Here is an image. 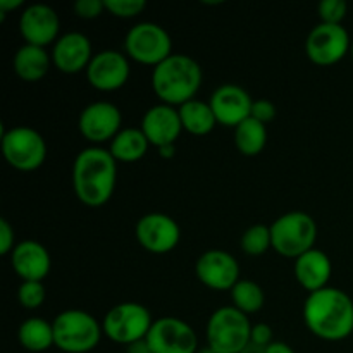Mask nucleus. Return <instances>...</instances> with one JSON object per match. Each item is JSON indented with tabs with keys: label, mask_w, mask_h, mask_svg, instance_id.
<instances>
[{
	"label": "nucleus",
	"mask_w": 353,
	"mask_h": 353,
	"mask_svg": "<svg viewBox=\"0 0 353 353\" xmlns=\"http://www.w3.org/2000/svg\"><path fill=\"white\" fill-rule=\"evenodd\" d=\"M55 347L64 353H88L99 347L103 336L102 323L92 314L69 309L59 314L52 323Z\"/></svg>",
	"instance_id": "nucleus-4"
},
{
	"label": "nucleus",
	"mask_w": 353,
	"mask_h": 353,
	"mask_svg": "<svg viewBox=\"0 0 353 353\" xmlns=\"http://www.w3.org/2000/svg\"><path fill=\"white\" fill-rule=\"evenodd\" d=\"M85 72L92 88L99 92H116L130 79V59L117 50L97 52Z\"/></svg>",
	"instance_id": "nucleus-15"
},
{
	"label": "nucleus",
	"mask_w": 353,
	"mask_h": 353,
	"mask_svg": "<svg viewBox=\"0 0 353 353\" xmlns=\"http://www.w3.org/2000/svg\"><path fill=\"white\" fill-rule=\"evenodd\" d=\"M303 321L307 330L321 340H347L353 333V300L334 286L309 293L303 303Z\"/></svg>",
	"instance_id": "nucleus-2"
},
{
	"label": "nucleus",
	"mask_w": 353,
	"mask_h": 353,
	"mask_svg": "<svg viewBox=\"0 0 353 353\" xmlns=\"http://www.w3.org/2000/svg\"><path fill=\"white\" fill-rule=\"evenodd\" d=\"M348 3L345 0H323L317 6L321 23L324 24H341L347 17Z\"/></svg>",
	"instance_id": "nucleus-31"
},
{
	"label": "nucleus",
	"mask_w": 353,
	"mask_h": 353,
	"mask_svg": "<svg viewBox=\"0 0 353 353\" xmlns=\"http://www.w3.org/2000/svg\"><path fill=\"white\" fill-rule=\"evenodd\" d=\"M241 250L250 257H261V255L268 254L269 248H272V236H271V226L265 224H254L245 233L241 234Z\"/></svg>",
	"instance_id": "nucleus-28"
},
{
	"label": "nucleus",
	"mask_w": 353,
	"mask_h": 353,
	"mask_svg": "<svg viewBox=\"0 0 353 353\" xmlns=\"http://www.w3.org/2000/svg\"><path fill=\"white\" fill-rule=\"evenodd\" d=\"M134 234L141 247L155 255L169 254L181 240V228L171 216L162 212H150L140 217Z\"/></svg>",
	"instance_id": "nucleus-13"
},
{
	"label": "nucleus",
	"mask_w": 353,
	"mask_h": 353,
	"mask_svg": "<svg viewBox=\"0 0 353 353\" xmlns=\"http://www.w3.org/2000/svg\"><path fill=\"white\" fill-rule=\"evenodd\" d=\"M196 353H217V352L214 350V348H210L209 345H207V347H203V348H199V350H196Z\"/></svg>",
	"instance_id": "nucleus-41"
},
{
	"label": "nucleus",
	"mask_w": 353,
	"mask_h": 353,
	"mask_svg": "<svg viewBox=\"0 0 353 353\" xmlns=\"http://www.w3.org/2000/svg\"><path fill=\"white\" fill-rule=\"evenodd\" d=\"M209 103L216 114L217 124L234 130L252 116L254 99L243 86L226 83V85H221L214 90Z\"/></svg>",
	"instance_id": "nucleus-17"
},
{
	"label": "nucleus",
	"mask_w": 353,
	"mask_h": 353,
	"mask_svg": "<svg viewBox=\"0 0 353 353\" xmlns=\"http://www.w3.org/2000/svg\"><path fill=\"white\" fill-rule=\"evenodd\" d=\"M23 7H24L23 0H0V21L6 19V16L10 12V10L23 9Z\"/></svg>",
	"instance_id": "nucleus-36"
},
{
	"label": "nucleus",
	"mask_w": 353,
	"mask_h": 353,
	"mask_svg": "<svg viewBox=\"0 0 353 353\" xmlns=\"http://www.w3.org/2000/svg\"><path fill=\"white\" fill-rule=\"evenodd\" d=\"M147 9L145 0H105V10L119 19H133Z\"/></svg>",
	"instance_id": "nucleus-30"
},
{
	"label": "nucleus",
	"mask_w": 353,
	"mask_h": 353,
	"mask_svg": "<svg viewBox=\"0 0 353 353\" xmlns=\"http://www.w3.org/2000/svg\"><path fill=\"white\" fill-rule=\"evenodd\" d=\"M147 137L140 128H123L119 133L116 134L112 141H110L109 152L117 162H137L145 157L148 152Z\"/></svg>",
	"instance_id": "nucleus-24"
},
{
	"label": "nucleus",
	"mask_w": 353,
	"mask_h": 353,
	"mask_svg": "<svg viewBox=\"0 0 353 353\" xmlns=\"http://www.w3.org/2000/svg\"><path fill=\"white\" fill-rule=\"evenodd\" d=\"M352 38L343 24L319 23L310 30L305 41V54L314 64L334 65L350 54Z\"/></svg>",
	"instance_id": "nucleus-10"
},
{
	"label": "nucleus",
	"mask_w": 353,
	"mask_h": 353,
	"mask_svg": "<svg viewBox=\"0 0 353 353\" xmlns=\"http://www.w3.org/2000/svg\"><path fill=\"white\" fill-rule=\"evenodd\" d=\"M278 116V109H276L274 103L268 99H261V100H254V105H252V116L255 121L259 123L265 124L268 126L271 121L276 119Z\"/></svg>",
	"instance_id": "nucleus-33"
},
{
	"label": "nucleus",
	"mask_w": 353,
	"mask_h": 353,
	"mask_svg": "<svg viewBox=\"0 0 353 353\" xmlns=\"http://www.w3.org/2000/svg\"><path fill=\"white\" fill-rule=\"evenodd\" d=\"M331 274H333L331 259L327 257L326 252L319 248H312L295 261L296 281L309 293L327 288Z\"/></svg>",
	"instance_id": "nucleus-21"
},
{
	"label": "nucleus",
	"mask_w": 353,
	"mask_h": 353,
	"mask_svg": "<svg viewBox=\"0 0 353 353\" xmlns=\"http://www.w3.org/2000/svg\"><path fill=\"white\" fill-rule=\"evenodd\" d=\"M252 326L248 316L233 305L221 307L207 321V345L217 353H241L250 343Z\"/></svg>",
	"instance_id": "nucleus-6"
},
{
	"label": "nucleus",
	"mask_w": 353,
	"mask_h": 353,
	"mask_svg": "<svg viewBox=\"0 0 353 353\" xmlns=\"http://www.w3.org/2000/svg\"><path fill=\"white\" fill-rule=\"evenodd\" d=\"M52 64L64 74H78L86 71L93 59L92 41L79 31L61 34L52 47Z\"/></svg>",
	"instance_id": "nucleus-18"
},
{
	"label": "nucleus",
	"mask_w": 353,
	"mask_h": 353,
	"mask_svg": "<svg viewBox=\"0 0 353 353\" xmlns=\"http://www.w3.org/2000/svg\"><path fill=\"white\" fill-rule=\"evenodd\" d=\"M271 236L272 248L279 255L296 261L303 254L316 248L317 223L310 214L292 210L279 216L271 224Z\"/></svg>",
	"instance_id": "nucleus-5"
},
{
	"label": "nucleus",
	"mask_w": 353,
	"mask_h": 353,
	"mask_svg": "<svg viewBox=\"0 0 353 353\" xmlns=\"http://www.w3.org/2000/svg\"><path fill=\"white\" fill-rule=\"evenodd\" d=\"M52 65V55L43 47L24 43L17 48L12 59L14 72L19 76L23 81L37 83L47 76Z\"/></svg>",
	"instance_id": "nucleus-22"
},
{
	"label": "nucleus",
	"mask_w": 353,
	"mask_h": 353,
	"mask_svg": "<svg viewBox=\"0 0 353 353\" xmlns=\"http://www.w3.org/2000/svg\"><path fill=\"white\" fill-rule=\"evenodd\" d=\"M241 353H265V348L259 347V345H254V343H248V347Z\"/></svg>",
	"instance_id": "nucleus-40"
},
{
	"label": "nucleus",
	"mask_w": 353,
	"mask_h": 353,
	"mask_svg": "<svg viewBox=\"0 0 353 353\" xmlns=\"http://www.w3.org/2000/svg\"><path fill=\"white\" fill-rule=\"evenodd\" d=\"M178 110L183 131H186V133L195 134V137H205V134L212 133L214 128L217 126L216 114H214L209 102L193 99L178 107Z\"/></svg>",
	"instance_id": "nucleus-23"
},
{
	"label": "nucleus",
	"mask_w": 353,
	"mask_h": 353,
	"mask_svg": "<svg viewBox=\"0 0 353 353\" xmlns=\"http://www.w3.org/2000/svg\"><path fill=\"white\" fill-rule=\"evenodd\" d=\"M123 114L119 107L107 100H97L88 103L85 109L79 112L78 130L83 138L93 143V147H99L100 143L112 141L116 134L123 128Z\"/></svg>",
	"instance_id": "nucleus-11"
},
{
	"label": "nucleus",
	"mask_w": 353,
	"mask_h": 353,
	"mask_svg": "<svg viewBox=\"0 0 353 353\" xmlns=\"http://www.w3.org/2000/svg\"><path fill=\"white\" fill-rule=\"evenodd\" d=\"M47 299L43 281H23L17 290V300L26 310L40 309Z\"/></svg>",
	"instance_id": "nucleus-29"
},
{
	"label": "nucleus",
	"mask_w": 353,
	"mask_h": 353,
	"mask_svg": "<svg viewBox=\"0 0 353 353\" xmlns=\"http://www.w3.org/2000/svg\"><path fill=\"white\" fill-rule=\"evenodd\" d=\"M74 12L81 19H97L105 12V0H76Z\"/></svg>",
	"instance_id": "nucleus-32"
},
{
	"label": "nucleus",
	"mask_w": 353,
	"mask_h": 353,
	"mask_svg": "<svg viewBox=\"0 0 353 353\" xmlns=\"http://www.w3.org/2000/svg\"><path fill=\"white\" fill-rule=\"evenodd\" d=\"M145 341L154 353H196L199 350L195 330L178 317L155 319Z\"/></svg>",
	"instance_id": "nucleus-12"
},
{
	"label": "nucleus",
	"mask_w": 353,
	"mask_h": 353,
	"mask_svg": "<svg viewBox=\"0 0 353 353\" xmlns=\"http://www.w3.org/2000/svg\"><path fill=\"white\" fill-rule=\"evenodd\" d=\"M124 52L131 61L155 68L172 55V40L161 24L143 21L126 33Z\"/></svg>",
	"instance_id": "nucleus-9"
},
{
	"label": "nucleus",
	"mask_w": 353,
	"mask_h": 353,
	"mask_svg": "<svg viewBox=\"0 0 353 353\" xmlns=\"http://www.w3.org/2000/svg\"><path fill=\"white\" fill-rule=\"evenodd\" d=\"M140 130L147 137L148 143L161 148L165 145H176L183 131L178 107L157 103L152 105L141 117Z\"/></svg>",
	"instance_id": "nucleus-19"
},
{
	"label": "nucleus",
	"mask_w": 353,
	"mask_h": 353,
	"mask_svg": "<svg viewBox=\"0 0 353 353\" xmlns=\"http://www.w3.org/2000/svg\"><path fill=\"white\" fill-rule=\"evenodd\" d=\"M21 37L26 43L47 47L55 43L61 31V19L57 10L47 3H31L24 7L19 17Z\"/></svg>",
	"instance_id": "nucleus-16"
},
{
	"label": "nucleus",
	"mask_w": 353,
	"mask_h": 353,
	"mask_svg": "<svg viewBox=\"0 0 353 353\" xmlns=\"http://www.w3.org/2000/svg\"><path fill=\"white\" fill-rule=\"evenodd\" d=\"M230 295L234 309L243 312L245 316L257 314L265 303V295L262 286L259 285V283L250 281V279H240V281L233 286Z\"/></svg>",
	"instance_id": "nucleus-27"
},
{
	"label": "nucleus",
	"mask_w": 353,
	"mask_h": 353,
	"mask_svg": "<svg viewBox=\"0 0 353 353\" xmlns=\"http://www.w3.org/2000/svg\"><path fill=\"white\" fill-rule=\"evenodd\" d=\"M350 55H352V59H353V38H352V48H350Z\"/></svg>",
	"instance_id": "nucleus-42"
},
{
	"label": "nucleus",
	"mask_w": 353,
	"mask_h": 353,
	"mask_svg": "<svg viewBox=\"0 0 353 353\" xmlns=\"http://www.w3.org/2000/svg\"><path fill=\"white\" fill-rule=\"evenodd\" d=\"M128 353H154L150 350V347L147 345V341H138V343L128 347Z\"/></svg>",
	"instance_id": "nucleus-38"
},
{
	"label": "nucleus",
	"mask_w": 353,
	"mask_h": 353,
	"mask_svg": "<svg viewBox=\"0 0 353 353\" xmlns=\"http://www.w3.org/2000/svg\"><path fill=\"white\" fill-rule=\"evenodd\" d=\"M16 245L14 228L7 219H0V255H10Z\"/></svg>",
	"instance_id": "nucleus-34"
},
{
	"label": "nucleus",
	"mask_w": 353,
	"mask_h": 353,
	"mask_svg": "<svg viewBox=\"0 0 353 353\" xmlns=\"http://www.w3.org/2000/svg\"><path fill=\"white\" fill-rule=\"evenodd\" d=\"M2 154L16 171L33 172L45 164L47 143L33 128L14 126L2 131Z\"/></svg>",
	"instance_id": "nucleus-8"
},
{
	"label": "nucleus",
	"mask_w": 353,
	"mask_h": 353,
	"mask_svg": "<svg viewBox=\"0 0 353 353\" xmlns=\"http://www.w3.org/2000/svg\"><path fill=\"white\" fill-rule=\"evenodd\" d=\"M10 265L23 281H43L52 269V259L40 241L24 240L10 254Z\"/></svg>",
	"instance_id": "nucleus-20"
},
{
	"label": "nucleus",
	"mask_w": 353,
	"mask_h": 353,
	"mask_svg": "<svg viewBox=\"0 0 353 353\" xmlns=\"http://www.w3.org/2000/svg\"><path fill=\"white\" fill-rule=\"evenodd\" d=\"M195 272L199 281L214 292H231L240 281V264L226 250L212 248L196 259Z\"/></svg>",
	"instance_id": "nucleus-14"
},
{
	"label": "nucleus",
	"mask_w": 353,
	"mask_h": 353,
	"mask_svg": "<svg viewBox=\"0 0 353 353\" xmlns=\"http://www.w3.org/2000/svg\"><path fill=\"white\" fill-rule=\"evenodd\" d=\"M154 319L150 310L137 302H123L114 305L103 316V336L117 345H131L143 341L150 331Z\"/></svg>",
	"instance_id": "nucleus-7"
},
{
	"label": "nucleus",
	"mask_w": 353,
	"mask_h": 353,
	"mask_svg": "<svg viewBox=\"0 0 353 353\" xmlns=\"http://www.w3.org/2000/svg\"><path fill=\"white\" fill-rule=\"evenodd\" d=\"M265 353H295V350L290 345H286L285 341H274V343L265 348Z\"/></svg>",
	"instance_id": "nucleus-37"
},
{
	"label": "nucleus",
	"mask_w": 353,
	"mask_h": 353,
	"mask_svg": "<svg viewBox=\"0 0 353 353\" xmlns=\"http://www.w3.org/2000/svg\"><path fill=\"white\" fill-rule=\"evenodd\" d=\"M268 145V126L254 117L245 119L240 126L234 128V147L245 157H255L262 154Z\"/></svg>",
	"instance_id": "nucleus-26"
},
{
	"label": "nucleus",
	"mask_w": 353,
	"mask_h": 353,
	"mask_svg": "<svg viewBox=\"0 0 353 353\" xmlns=\"http://www.w3.org/2000/svg\"><path fill=\"white\" fill-rule=\"evenodd\" d=\"M250 343L259 345V347H264V348H268L269 345L274 343V333H272V327L265 323L254 324V326H252Z\"/></svg>",
	"instance_id": "nucleus-35"
},
{
	"label": "nucleus",
	"mask_w": 353,
	"mask_h": 353,
	"mask_svg": "<svg viewBox=\"0 0 353 353\" xmlns=\"http://www.w3.org/2000/svg\"><path fill=\"white\" fill-rule=\"evenodd\" d=\"M157 150L162 159H172L176 155V145H165V147L157 148Z\"/></svg>",
	"instance_id": "nucleus-39"
},
{
	"label": "nucleus",
	"mask_w": 353,
	"mask_h": 353,
	"mask_svg": "<svg viewBox=\"0 0 353 353\" xmlns=\"http://www.w3.org/2000/svg\"><path fill=\"white\" fill-rule=\"evenodd\" d=\"M17 338L24 350L40 353L55 347L54 326L41 317H31L19 326Z\"/></svg>",
	"instance_id": "nucleus-25"
},
{
	"label": "nucleus",
	"mask_w": 353,
	"mask_h": 353,
	"mask_svg": "<svg viewBox=\"0 0 353 353\" xmlns=\"http://www.w3.org/2000/svg\"><path fill=\"white\" fill-rule=\"evenodd\" d=\"M117 183V161L109 148H83L72 164V188L86 207L105 205L114 195Z\"/></svg>",
	"instance_id": "nucleus-1"
},
{
	"label": "nucleus",
	"mask_w": 353,
	"mask_h": 353,
	"mask_svg": "<svg viewBox=\"0 0 353 353\" xmlns=\"http://www.w3.org/2000/svg\"><path fill=\"white\" fill-rule=\"evenodd\" d=\"M202 79L200 64L186 54H172L152 69V88L165 105L181 107L195 99Z\"/></svg>",
	"instance_id": "nucleus-3"
}]
</instances>
